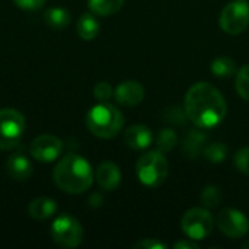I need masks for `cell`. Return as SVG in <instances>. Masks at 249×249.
I'll return each instance as SVG.
<instances>
[{
  "label": "cell",
  "instance_id": "obj_1",
  "mask_svg": "<svg viewBox=\"0 0 249 249\" xmlns=\"http://www.w3.org/2000/svg\"><path fill=\"white\" fill-rule=\"evenodd\" d=\"M184 109L188 120L200 128H213L219 125L226 114L228 104L223 95L210 83H194L184 101Z\"/></svg>",
  "mask_w": 249,
  "mask_h": 249
},
{
  "label": "cell",
  "instance_id": "obj_2",
  "mask_svg": "<svg viewBox=\"0 0 249 249\" xmlns=\"http://www.w3.org/2000/svg\"><path fill=\"white\" fill-rule=\"evenodd\" d=\"M54 184L67 194H82L92 187L93 171L90 163L76 153L61 158L53 171Z\"/></svg>",
  "mask_w": 249,
  "mask_h": 249
},
{
  "label": "cell",
  "instance_id": "obj_3",
  "mask_svg": "<svg viewBox=\"0 0 249 249\" xmlns=\"http://www.w3.org/2000/svg\"><path fill=\"white\" fill-rule=\"evenodd\" d=\"M86 125L93 136L99 139H112L121 131L124 115L117 107L108 102H99L89 109Z\"/></svg>",
  "mask_w": 249,
  "mask_h": 249
},
{
  "label": "cell",
  "instance_id": "obj_4",
  "mask_svg": "<svg viewBox=\"0 0 249 249\" xmlns=\"http://www.w3.org/2000/svg\"><path fill=\"white\" fill-rule=\"evenodd\" d=\"M136 175L139 181L150 188L160 187L169 175V163L159 150H150L139 158L136 163Z\"/></svg>",
  "mask_w": 249,
  "mask_h": 249
},
{
  "label": "cell",
  "instance_id": "obj_5",
  "mask_svg": "<svg viewBox=\"0 0 249 249\" xmlns=\"http://www.w3.org/2000/svg\"><path fill=\"white\" fill-rule=\"evenodd\" d=\"M25 133V117L13 109H0V150H10L19 146Z\"/></svg>",
  "mask_w": 249,
  "mask_h": 249
},
{
  "label": "cell",
  "instance_id": "obj_6",
  "mask_svg": "<svg viewBox=\"0 0 249 249\" xmlns=\"http://www.w3.org/2000/svg\"><path fill=\"white\" fill-rule=\"evenodd\" d=\"M181 228L182 232L193 241H201L207 238L213 228L214 220L209 209L206 207H194L185 212V214L181 219Z\"/></svg>",
  "mask_w": 249,
  "mask_h": 249
},
{
  "label": "cell",
  "instance_id": "obj_7",
  "mask_svg": "<svg viewBox=\"0 0 249 249\" xmlns=\"http://www.w3.org/2000/svg\"><path fill=\"white\" fill-rule=\"evenodd\" d=\"M222 31L229 35L242 34L249 25V1L247 0H232L228 3L219 18Z\"/></svg>",
  "mask_w": 249,
  "mask_h": 249
},
{
  "label": "cell",
  "instance_id": "obj_8",
  "mask_svg": "<svg viewBox=\"0 0 249 249\" xmlns=\"http://www.w3.org/2000/svg\"><path fill=\"white\" fill-rule=\"evenodd\" d=\"M51 238L61 248H76L83 239V228L74 217L63 214L54 220Z\"/></svg>",
  "mask_w": 249,
  "mask_h": 249
},
{
  "label": "cell",
  "instance_id": "obj_9",
  "mask_svg": "<svg viewBox=\"0 0 249 249\" xmlns=\"http://www.w3.org/2000/svg\"><path fill=\"white\" fill-rule=\"evenodd\" d=\"M217 228L231 239L245 238L249 232L248 217L236 209H225L217 214Z\"/></svg>",
  "mask_w": 249,
  "mask_h": 249
},
{
  "label": "cell",
  "instance_id": "obj_10",
  "mask_svg": "<svg viewBox=\"0 0 249 249\" xmlns=\"http://www.w3.org/2000/svg\"><path fill=\"white\" fill-rule=\"evenodd\" d=\"M31 156L38 162H53L63 152V142L53 134H41L31 143Z\"/></svg>",
  "mask_w": 249,
  "mask_h": 249
},
{
  "label": "cell",
  "instance_id": "obj_11",
  "mask_svg": "<svg viewBox=\"0 0 249 249\" xmlns=\"http://www.w3.org/2000/svg\"><path fill=\"white\" fill-rule=\"evenodd\" d=\"M114 96L123 107H137L144 99V88L136 80H125L115 88Z\"/></svg>",
  "mask_w": 249,
  "mask_h": 249
},
{
  "label": "cell",
  "instance_id": "obj_12",
  "mask_svg": "<svg viewBox=\"0 0 249 249\" xmlns=\"http://www.w3.org/2000/svg\"><path fill=\"white\" fill-rule=\"evenodd\" d=\"M155 136L147 125L134 124L124 133V143L133 150H144L152 146Z\"/></svg>",
  "mask_w": 249,
  "mask_h": 249
},
{
  "label": "cell",
  "instance_id": "obj_13",
  "mask_svg": "<svg viewBox=\"0 0 249 249\" xmlns=\"http://www.w3.org/2000/svg\"><path fill=\"white\" fill-rule=\"evenodd\" d=\"M95 178L98 181V185L105 191H114L121 184V171L114 162H102L96 168Z\"/></svg>",
  "mask_w": 249,
  "mask_h": 249
},
{
  "label": "cell",
  "instance_id": "obj_14",
  "mask_svg": "<svg viewBox=\"0 0 249 249\" xmlns=\"http://www.w3.org/2000/svg\"><path fill=\"white\" fill-rule=\"evenodd\" d=\"M6 171L15 181H26L32 175L34 168L31 160L25 155L15 153L9 156L6 162Z\"/></svg>",
  "mask_w": 249,
  "mask_h": 249
},
{
  "label": "cell",
  "instance_id": "obj_15",
  "mask_svg": "<svg viewBox=\"0 0 249 249\" xmlns=\"http://www.w3.org/2000/svg\"><path fill=\"white\" fill-rule=\"evenodd\" d=\"M207 140H209V136L204 131H201V130H191L185 136V139L182 142L184 155L187 158H190V159L198 158L203 153V150H204V147L207 144Z\"/></svg>",
  "mask_w": 249,
  "mask_h": 249
},
{
  "label": "cell",
  "instance_id": "obj_16",
  "mask_svg": "<svg viewBox=\"0 0 249 249\" xmlns=\"http://www.w3.org/2000/svg\"><path fill=\"white\" fill-rule=\"evenodd\" d=\"M57 212V203L48 197H39L29 203L28 213L35 220H47Z\"/></svg>",
  "mask_w": 249,
  "mask_h": 249
},
{
  "label": "cell",
  "instance_id": "obj_17",
  "mask_svg": "<svg viewBox=\"0 0 249 249\" xmlns=\"http://www.w3.org/2000/svg\"><path fill=\"white\" fill-rule=\"evenodd\" d=\"M77 35L85 41H92L99 34V22L92 13H83L76 26Z\"/></svg>",
  "mask_w": 249,
  "mask_h": 249
},
{
  "label": "cell",
  "instance_id": "obj_18",
  "mask_svg": "<svg viewBox=\"0 0 249 249\" xmlns=\"http://www.w3.org/2000/svg\"><path fill=\"white\" fill-rule=\"evenodd\" d=\"M124 4V0H88V6L93 15L111 16L117 13Z\"/></svg>",
  "mask_w": 249,
  "mask_h": 249
},
{
  "label": "cell",
  "instance_id": "obj_19",
  "mask_svg": "<svg viewBox=\"0 0 249 249\" xmlns=\"http://www.w3.org/2000/svg\"><path fill=\"white\" fill-rule=\"evenodd\" d=\"M210 70L216 77H220V79L231 77L232 74L236 73V63L233 58H231L228 55H222L212 61Z\"/></svg>",
  "mask_w": 249,
  "mask_h": 249
},
{
  "label": "cell",
  "instance_id": "obj_20",
  "mask_svg": "<svg viewBox=\"0 0 249 249\" xmlns=\"http://www.w3.org/2000/svg\"><path fill=\"white\" fill-rule=\"evenodd\" d=\"M44 20L53 29H63L70 22V13L63 7H51L45 12Z\"/></svg>",
  "mask_w": 249,
  "mask_h": 249
},
{
  "label": "cell",
  "instance_id": "obj_21",
  "mask_svg": "<svg viewBox=\"0 0 249 249\" xmlns=\"http://www.w3.org/2000/svg\"><path fill=\"white\" fill-rule=\"evenodd\" d=\"M177 143H178V136H177L175 130H172V128L166 127V128L160 130L159 134L156 136V147L162 153L174 150Z\"/></svg>",
  "mask_w": 249,
  "mask_h": 249
},
{
  "label": "cell",
  "instance_id": "obj_22",
  "mask_svg": "<svg viewBox=\"0 0 249 249\" xmlns=\"http://www.w3.org/2000/svg\"><path fill=\"white\" fill-rule=\"evenodd\" d=\"M203 156L209 162H212V163H220L228 156V147L222 142H216V143L206 144V147L203 150Z\"/></svg>",
  "mask_w": 249,
  "mask_h": 249
},
{
  "label": "cell",
  "instance_id": "obj_23",
  "mask_svg": "<svg viewBox=\"0 0 249 249\" xmlns=\"http://www.w3.org/2000/svg\"><path fill=\"white\" fill-rule=\"evenodd\" d=\"M201 203L206 209H214L222 203V191L216 185H207L201 191Z\"/></svg>",
  "mask_w": 249,
  "mask_h": 249
},
{
  "label": "cell",
  "instance_id": "obj_24",
  "mask_svg": "<svg viewBox=\"0 0 249 249\" xmlns=\"http://www.w3.org/2000/svg\"><path fill=\"white\" fill-rule=\"evenodd\" d=\"M235 86H236L238 95L244 101H249V64L242 66L238 70L236 79H235Z\"/></svg>",
  "mask_w": 249,
  "mask_h": 249
},
{
  "label": "cell",
  "instance_id": "obj_25",
  "mask_svg": "<svg viewBox=\"0 0 249 249\" xmlns=\"http://www.w3.org/2000/svg\"><path fill=\"white\" fill-rule=\"evenodd\" d=\"M233 163H235V168L245 174V175H249V146L247 147H242L239 149L235 156H233Z\"/></svg>",
  "mask_w": 249,
  "mask_h": 249
},
{
  "label": "cell",
  "instance_id": "obj_26",
  "mask_svg": "<svg viewBox=\"0 0 249 249\" xmlns=\"http://www.w3.org/2000/svg\"><path fill=\"white\" fill-rule=\"evenodd\" d=\"M114 95V89L108 82H99L93 88V96L99 102H108Z\"/></svg>",
  "mask_w": 249,
  "mask_h": 249
},
{
  "label": "cell",
  "instance_id": "obj_27",
  "mask_svg": "<svg viewBox=\"0 0 249 249\" xmlns=\"http://www.w3.org/2000/svg\"><path fill=\"white\" fill-rule=\"evenodd\" d=\"M165 115H166V120L172 124H177V125H184L185 121L188 120L187 117V112L184 108L181 107H172L169 109L165 111Z\"/></svg>",
  "mask_w": 249,
  "mask_h": 249
},
{
  "label": "cell",
  "instance_id": "obj_28",
  "mask_svg": "<svg viewBox=\"0 0 249 249\" xmlns=\"http://www.w3.org/2000/svg\"><path fill=\"white\" fill-rule=\"evenodd\" d=\"M133 248L134 249H168V244L160 242V241H158V239H152V238H149V239H142V241L136 242V244L133 245Z\"/></svg>",
  "mask_w": 249,
  "mask_h": 249
},
{
  "label": "cell",
  "instance_id": "obj_29",
  "mask_svg": "<svg viewBox=\"0 0 249 249\" xmlns=\"http://www.w3.org/2000/svg\"><path fill=\"white\" fill-rule=\"evenodd\" d=\"M15 4L23 10H36V9H41L47 0H13Z\"/></svg>",
  "mask_w": 249,
  "mask_h": 249
},
{
  "label": "cell",
  "instance_id": "obj_30",
  "mask_svg": "<svg viewBox=\"0 0 249 249\" xmlns=\"http://www.w3.org/2000/svg\"><path fill=\"white\" fill-rule=\"evenodd\" d=\"M175 249H198V245L193 241V239H187V241H179L174 244Z\"/></svg>",
  "mask_w": 249,
  "mask_h": 249
},
{
  "label": "cell",
  "instance_id": "obj_31",
  "mask_svg": "<svg viewBox=\"0 0 249 249\" xmlns=\"http://www.w3.org/2000/svg\"><path fill=\"white\" fill-rule=\"evenodd\" d=\"M101 203H102V197H101L99 194H93V196L90 197V206L98 207V206H101Z\"/></svg>",
  "mask_w": 249,
  "mask_h": 249
},
{
  "label": "cell",
  "instance_id": "obj_32",
  "mask_svg": "<svg viewBox=\"0 0 249 249\" xmlns=\"http://www.w3.org/2000/svg\"><path fill=\"white\" fill-rule=\"evenodd\" d=\"M242 248H249V241L245 242V244H242Z\"/></svg>",
  "mask_w": 249,
  "mask_h": 249
}]
</instances>
